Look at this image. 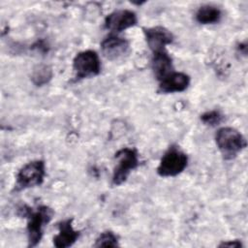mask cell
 I'll return each instance as SVG.
<instances>
[{
    "instance_id": "cell-5",
    "label": "cell",
    "mask_w": 248,
    "mask_h": 248,
    "mask_svg": "<svg viewBox=\"0 0 248 248\" xmlns=\"http://www.w3.org/2000/svg\"><path fill=\"white\" fill-rule=\"evenodd\" d=\"M188 165V156L177 146L171 145L161 158L157 168V173L163 177L176 176L181 173Z\"/></svg>"
},
{
    "instance_id": "cell-8",
    "label": "cell",
    "mask_w": 248,
    "mask_h": 248,
    "mask_svg": "<svg viewBox=\"0 0 248 248\" xmlns=\"http://www.w3.org/2000/svg\"><path fill=\"white\" fill-rule=\"evenodd\" d=\"M137 15L130 10H116L105 18V28L112 32H121L135 26Z\"/></svg>"
},
{
    "instance_id": "cell-17",
    "label": "cell",
    "mask_w": 248,
    "mask_h": 248,
    "mask_svg": "<svg viewBox=\"0 0 248 248\" xmlns=\"http://www.w3.org/2000/svg\"><path fill=\"white\" fill-rule=\"evenodd\" d=\"M220 247H233V248H239L242 247V243L239 240H229L224 241L219 244Z\"/></svg>"
},
{
    "instance_id": "cell-2",
    "label": "cell",
    "mask_w": 248,
    "mask_h": 248,
    "mask_svg": "<svg viewBox=\"0 0 248 248\" xmlns=\"http://www.w3.org/2000/svg\"><path fill=\"white\" fill-rule=\"evenodd\" d=\"M215 141L225 160H232L247 145L245 138L236 129L222 127L215 134Z\"/></svg>"
},
{
    "instance_id": "cell-15",
    "label": "cell",
    "mask_w": 248,
    "mask_h": 248,
    "mask_svg": "<svg viewBox=\"0 0 248 248\" xmlns=\"http://www.w3.org/2000/svg\"><path fill=\"white\" fill-rule=\"evenodd\" d=\"M94 247H116L119 246L118 236L111 231H106L100 233L96 238Z\"/></svg>"
},
{
    "instance_id": "cell-7",
    "label": "cell",
    "mask_w": 248,
    "mask_h": 248,
    "mask_svg": "<svg viewBox=\"0 0 248 248\" xmlns=\"http://www.w3.org/2000/svg\"><path fill=\"white\" fill-rule=\"evenodd\" d=\"M101 50L107 59L117 61L128 55L130 43L124 38L110 35L101 43Z\"/></svg>"
},
{
    "instance_id": "cell-10",
    "label": "cell",
    "mask_w": 248,
    "mask_h": 248,
    "mask_svg": "<svg viewBox=\"0 0 248 248\" xmlns=\"http://www.w3.org/2000/svg\"><path fill=\"white\" fill-rule=\"evenodd\" d=\"M190 84V77L182 72H172L165 78L160 80L159 93H175L182 92L188 88Z\"/></svg>"
},
{
    "instance_id": "cell-12",
    "label": "cell",
    "mask_w": 248,
    "mask_h": 248,
    "mask_svg": "<svg viewBox=\"0 0 248 248\" xmlns=\"http://www.w3.org/2000/svg\"><path fill=\"white\" fill-rule=\"evenodd\" d=\"M151 68L156 78L160 81L173 72L172 59L170 55L164 49L153 52L151 59Z\"/></svg>"
},
{
    "instance_id": "cell-13",
    "label": "cell",
    "mask_w": 248,
    "mask_h": 248,
    "mask_svg": "<svg viewBox=\"0 0 248 248\" xmlns=\"http://www.w3.org/2000/svg\"><path fill=\"white\" fill-rule=\"evenodd\" d=\"M222 17L221 10L213 5H203L196 13V20L201 24H214Z\"/></svg>"
},
{
    "instance_id": "cell-9",
    "label": "cell",
    "mask_w": 248,
    "mask_h": 248,
    "mask_svg": "<svg viewBox=\"0 0 248 248\" xmlns=\"http://www.w3.org/2000/svg\"><path fill=\"white\" fill-rule=\"evenodd\" d=\"M143 34L147 46L152 52L164 50L167 45L173 42L172 33L163 26H154L149 28H143Z\"/></svg>"
},
{
    "instance_id": "cell-11",
    "label": "cell",
    "mask_w": 248,
    "mask_h": 248,
    "mask_svg": "<svg viewBox=\"0 0 248 248\" xmlns=\"http://www.w3.org/2000/svg\"><path fill=\"white\" fill-rule=\"evenodd\" d=\"M73 218H69L58 223V233L53 237V245L57 248H67L72 246L79 237L80 232L73 228Z\"/></svg>"
},
{
    "instance_id": "cell-1",
    "label": "cell",
    "mask_w": 248,
    "mask_h": 248,
    "mask_svg": "<svg viewBox=\"0 0 248 248\" xmlns=\"http://www.w3.org/2000/svg\"><path fill=\"white\" fill-rule=\"evenodd\" d=\"M53 210L46 205H38L36 208L22 204L17 208V214L27 219L28 247H35L42 239L44 228L53 216Z\"/></svg>"
},
{
    "instance_id": "cell-6",
    "label": "cell",
    "mask_w": 248,
    "mask_h": 248,
    "mask_svg": "<svg viewBox=\"0 0 248 248\" xmlns=\"http://www.w3.org/2000/svg\"><path fill=\"white\" fill-rule=\"evenodd\" d=\"M75 80L98 76L101 72V61L96 51L87 49L78 52L73 60Z\"/></svg>"
},
{
    "instance_id": "cell-16",
    "label": "cell",
    "mask_w": 248,
    "mask_h": 248,
    "mask_svg": "<svg viewBox=\"0 0 248 248\" xmlns=\"http://www.w3.org/2000/svg\"><path fill=\"white\" fill-rule=\"evenodd\" d=\"M201 120L202 123L208 126H217L221 124L224 120V115L219 110H210L202 113L201 115Z\"/></svg>"
},
{
    "instance_id": "cell-3",
    "label": "cell",
    "mask_w": 248,
    "mask_h": 248,
    "mask_svg": "<svg viewBox=\"0 0 248 248\" xmlns=\"http://www.w3.org/2000/svg\"><path fill=\"white\" fill-rule=\"evenodd\" d=\"M46 165L43 160H34L24 165L17 172L15 192H19L28 188L40 186L45 179Z\"/></svg>"
},
{
    "instance_id": "cell-14",
    "label": "cell",
    "mask_w": 248,
    "mask_h": 248,
    "mask_svg": "<svg viewBox=\"0 0 248 248\" xmlns=\"http://www.w3.org/2000/svg\"><path fill=\"white\" fill-rule=\"evenodd\" d=\"M51 78H52V70L50 66L46 64H40L33 69L31 79L35 85L37 86L45 85Z\"/></svg>"
},
{
    "instance_id": "cell-4",
    "label": "cell",
    "mask_w": 248,
    "mask_h": 248,
    "mask_svg": "<svg viewBox=\"0 0 248 248\" xmlns=\"http://www.w3.org/2000/svg\"><path fill=\"white\" fill-rule=\"evenodd\" d=\"M114 159L116 160V165L113 169L111 183L114 186H118L123 184L131 171L139 166V154L135 148L124 147L115 153Z\"/></svg>"
}]
</instances>
